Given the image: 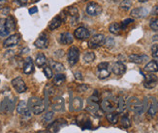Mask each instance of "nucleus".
Instances as JSON below:
<instances>
[{
    "label": "nucleus",
    "mask_w": 158,
    "mask_h": 133,
    "mask_svg": "<svg viewBox=\"0 0 158 133\" xmlns=\"http://www.w3.org/2000/svg\"><path fill=\"white\" fill-rule=\"evenodd\" d=\"M126 107L130 110L134 112L136 114H142L143 111L146 110V103L140 100L138 97L132 96L129 97L126 101Z\"/></svg>",
    "instance_id": "f257e3e1"
},
{
    "label": "nucleus",
    "mask_w": 158,
    "mask_h": 133,
    "mask_svg": "<svg viewBox=\"0 0 158 133\" xmlns=\"http://www.w3.org/2000/svg\"><path fill=\"white\" fill-rule=\"evenodd\" d=\"M28 107L31 110V112L35 115H39L43 113L45 110V105L43 100L39 97H32L28 101Z\"/></svg>",
    "instance_id": "f03ea898"
},
{
    "label": "nucleus",
    "mask_w": 158,
    "mask_h": 133,
    "mask_svg": "<svg viewBox=\"0 0 158 133\" xmlns=\"http://www.w3.org/2000/svg\"><path fill=\"white\" fill-rule=\"evenodd\" d=\"M118 97H106L101 101V108L104 112H113L118 108Z\"/></svg>",
    "instance_id": "7ed1b4c3"
},
{
    "label": "nucleus",
    "mask_w": 158,
    "mask_h": 133,
    "mask_svg": "<svg viewBox=\"0 0 158 133\" xmlns=\"http://www.w3.org/2000/svg\"><path fill=\"white\" fill-rule=\"evenodd\" d=\"M67 58H68V63L70 66H75L78 63L80 59V50L79 48L76 46H71L69 50L67 52Z\"/></svg>",
    "instance_id": "20e7f679"
},
{
    "label": "nucleus",
    "mask_w": 158,
    "mask_h": 133,
    "mask_svg": "<svg viewBox=\"0 0 158 133\" xmlns=\"http://www.w3.org/2000/svg\"><path fill=\"white\" fill-rule=\"evenodd\" d=\"M110 74H111V72L109 69V63L107 62H103L100 63L97 66V76L99 79H106L108 78Z\"/></svg>",
    "instance_id": "39448f33"
},
{
    "label": "nucleus",
    "mask_w": 158,
    "mask_h": 133,
    "mask_svg": "<svg viewBox=\"0 0 158 133\" xmlns=\"http://www.w3.org/2000/svg\"><path fill=\"white\" fill-rule=\"evenodd\" d=\"M105 36L102 34H97L94 35V36L90 39V41H88V47L89 48H97L102 45H104L105 43Z\"/></svg>",
    "instance_id": "423d86ee"
},
{
    "label": "nucleus",
    "mask_w": 158,
    "mask_h": 133,
    "mask_svg": "<svg viewBox=\"0 0 158 133\" xmlns=\"http://www.w3.org/2000/svg\"><path fill=\"white\" fill-rule=\"evenodd\" d=\"M86 13L91 17L99 16L102 13V7L96 2H89L86 6Z\"/></svg>",
    "instance_id": "0eeeda50"
},
{
    "label": "nucleus",
    "mask_w": 158,
    "mask_h": 133,
    "mask_svg": "<svg viewBox=\"0 0 158 133\" xmlns=\"http://www.w3.org/2000/svg\"><path fill=\"white\" fill-rule=\"evenodd\" d=\"M12 86L14 87V89H15L19 94H23V93L26 92V90H27V86H26L25 82L20 77H17L15 79H13L12 80Z\"/></svg>",
    "instance_id": "6e6552de"
},
{
    "label": "nucleus",
    "mask_w": 158,
    "mask_h": 133,
    "mask_svg": "<svg viewBox=\"0 0 158 133\" xmlns=\"http://www.w3.org/2000/svg\"><path fill=\"white\" fill-rule=\"evenodd\" d=\"M66 13V15H64V13L62 12V15L65 17H69L72 20L73 23H78V19H79V10L77 9V7L70 6L64 11Z\"/></svg>",
    "instance_id": "1a4fd4ad"
},
{
    "label": "nucleus",
    "mask_w": 158,
    "mask_h": 133,
    "mask_svg": "<svg viewBox=\"0 0 158 133\" xmlns=\"http://www.w3.org/2000/svg\"><path fill=\"white\" fill-rule=\"evenodd\" d=\"M20 41V36L19 34H14L11 35L10 37L7 38L4 41H3V46L5 48H10V47H14L19 45Z\"/></svg>",
    "instance_id": "9d476101"
},
{
    "label": "nucleus",
    "mask_w": 158,
    "mask_h": 133,
    "mask_svg": "<svg viewBox=\"0 0 158 133\" xmlns=\"http://www.w3.org/2000/svg\"><path fill=\"white\" fill-rule=\"evenodd\" d=\"M158 82V78L155 74H152L150 72V74H148L145 76V80H143V86L147 89H153Z\"/></svg>",
    "instance_id": "9b49d317"
},
{
    "label": "nucleus",
    "mask_w": 158,
    "mask_h": 133,
    "mask_svg": "<svg viewBox=\"0 0 158 133\" xmlns=\"http://www.w3.org/2000/svg\"><path fill=\"white\" fill-rule=\"evenodd\" d=\"M17 112L22 116H24V117H30L31 116V110L29 109L28 105H27V103L23 100L19 101L18 106H17Z\"/></svg>",
    "instance_id": "f8f14e48"
},
{
    "label": "nucleus",
    "mask_w": 158,
    "mask_h": 133,
    "mask_svg": "<svg viewBox=\"0 0 158 133\" xmlns=\"http://www.w3.org/2000/svg\"><path fill=\"white\" fill-rule=\"evenodd\" d=\"M74 36L78 40H85L87 38L90 37V32H89L85 27H79L75 30V34Z\"/></svg>",
    "instance_id": "ddd939ff"
},
{
    "label": "nucleus",
    "mask_w": 158,
    "mask_h": 133,
    "mask_svg": "<svg viewBox=\"0 0 158 133\" xmlns=\"http://www.w3.org/2000/svg\"><path fill=\"white\" fill-rule=\"evenodd\" d=\"M34 45H35L37 48H40V49L47 48L48 45H49V40H48L46 34H41L39 38L34 41Z\"/></svg>",
    "instance_id": "4468645a"
},
{
    "label": "nucleus",
    "mask_w": 158,
    "mask_h": 133,
    "mask_svg": "<svg viewBox=\"0 0 158 133\" xmlns=\"http://www.w3.org/2000/svg\"><path fill=\"white\" fill-rule=\"evenodd\" d=\"M112 72L115 75H122L126 72V66L122 62H115L112 67Z\"/></svg>",
    "instance_id": "2eb2a0df"
},
{
    "label": "nucleus",
    "mask_w": 158,
    "mask_h": 133,
    "mask_svg": "<svg viewBox=\"0 0 158 133\" xmlns=\"http://www.w3.org/2000/svg\"><path fill=\"white\" fill-rule=\"evenodd\" d=\"M130 15L135 18H146L148 15V10L147 8H143V7L135 8L131 11Z\"/></svg>",
    "instance_id": "dca6fc26"
},
{
    "label": "nucleus",
    "mask_w": 158,
    "mask_h": 133,
    "mask_svg": "<svg viewBox=\"0 0 158 133\" xmlns=\"http://www.w3.org/2000/svg\"><path fill=\"white\" fill-rule=\"evenodd\" d=\"M23 73L25 74H31L34 72V64L30 57H27L23 63Z\"/></svg>",
    "instance_id": "f3484780"
},
{
    "label": "nucleus",
    "mask_w": 158,
    "mask_h": 133,
    "mask_svg": "<svg viewBox=\"0 0 158 133\" xmlns=\"http://www.w3.org/2000/svg\"><path fill=\"white\" fill-rule=\"evenodd\" d=\"M129 60L135 64H142V63L148 60V55H139V54H131L129 56Z\"/></svg>",
    "instance_id": "a211bd4d"
},
{
    "label": "nucleus",
    "mask_w": 158,
    "mask_h": 133,
    "mask_svg": "<svg viewBox=\"0 0 158 133\" xmlns=\"http://www.w3.org/2000/svg\"><path fill=\"white\" fill-rule=\"evenodd\" d=\"M74 41V38L69 32H64L60 35L59 37V43L62 45H71Z\"/></svg>",
    "instance_id": "6ab92c4d"
},
{
    "label": "nucleus",
    "mask_w": 158,
    "mask_h": 133,
    "mask_svg": "<svg viewBox=\"0 0 158 133\" xmlns=\"http://www.w3.org/2000/svg\"><path fill=\"white\" fill-rule=\"evenodd\" d=\"M61 24H62V18H60V16L54 17V18L51 20V22L49 23V29H50L51 31L56 30V29H57L58 27L61 26Z\"/></svg>",
    "instance_id": "aec40b11"
},
{
    "label": "nucleus",
    "mask_w": 158,
    "mask_h": 133,
    "mask_svg": "<svg viewBox=\"0 0 158 133\" xmlns=\"http://www.w3.org/2000/svg\"><path fill=\"white\" fill-rule=\"evenodd\" d=\"M157 111H158V102H157L156 99L153 97L152 102H150V104H149V107L148 109V113L149 116L154 117L157 114Z\"/></svg>",
    "instance_id": "412c9836"
},
{
    "label": "nucleus",
    "mask_w": 158,
    "mask_h": 133,
    "mask_svg": "<svg viewBox=\"0 0 158 133\" xmlns=\"http://www.w3.org/2000/svg\"><path fill=\"white\" fill-rule=\"evenodd\" d=\"M145 71L148 72H152V73L157 72H158V63L156 61L148 62L145 67Z\"/></svg>",
    "instance_id": "4be33fe9"
},
{
    "label": "nucleus",
    "mask_w": 158,
    "mask_h": 133,
    "mask_svg": "<svg viewBox=\"0 0 158 133\" xmlns=\"http://www.w3.org/2000/svg\"><path fill=\"white\" fill-rule=\"evenodd\" d=\"M12 106H14V103H12L8 99H5V100H3L2 104H1V108H0V111L4 112V113H8V112L12 111Z\"/></svg>",
    "instance_id": "5701e85b"
},
{
    "label": "nucleus",
    "mask_w": 158,
    "mask_h": 133,
    "mask_svg": "<svg viewBox=\"0 0 158 133\" xmlns=\"http://www.w3.org/2000/svg\"><path fill=\"white\" fill-rule=\"evenodd\" d=\"M50 65H51V68H52V71L56 72L57 73L64 72V69H65L64 68V66L61 64V63L56 62V61H51L50 62Z\"/></svg>",
    "instance_id": "b1692460"
},
{
    "label": "nucleus",
    "mask_w": 158,
    "mask_h": 133,
    "mask_svg": "<svg viewBox=\"0 0 158 133\" xmlns=\"http://www.w3.org/2000/svg\"><path fill=\"white\" fill-rule=\"evenodd\" d=\"M10 34L6 27V19L0 18V37H6Z\"/></svg>",
    "instance_id": "393cba45"
},
{
    "label": "nucleus",
    "mask_w": 158,
    "mask_h": 133,
    "mask_svg": "<svg viewBox=\"0 0 158 133\" xmlns=\"http://www.w3.org/2000/svg\"><path fill=\"white\" fill-rule=\"evenodd\" d=\"M6 27L9 32H12L16 29V20L13 17L9 16L6 18Z\"/></svg>",
    "instance_id": "a878e982"
},
{
    "label": "nucleus",
    "mask_w": 158,
    "mask_h": 133,
    "mask_svg": "<svg viewBox=\"0 0 158 133\" xmlns=\"http://www.w3.org/2000/svg\"><path fill=\"white\" fill-rule=\"evenodd\" d=\"M121 30H122L121 25H120V23H118V22H114L109 26L110 33H112L114 35H118L121 32Z\"/></svg>",
    "instance_id": "bb28decb"
},
{
    "label": "nucleus",
    "mask_w": 158,
    "mask_h": 133,
    "mask_svg": "<svg viewBox=\"0 0 158 133\" xmlns=\"http://www.w3.org/2000/svg\"><path fill=\"white\" fill-rule=\"evenodd\" d=\"M106 118H107V120L113 124H115L116 123L118 122V114L116 113V112H114V111L108 112L107 115H106Z\"/></svg>",
    "instance_id": "cd10ccee"
},
{
    "label": "nucleus",
    "mask_w": 158,
    "mask_h": 133,
    "mask_svg": "<svg viewBox=\"0 0 158 133\" xmlns=\"http://www.w3.org/2000/svg\"><path fill=\"white\" fill-rule=\"evenodd\" d=\"M71 107H72V110H75V111L81 110L82 108V100L81 97H75L72 101Z\"/></svg>",
    "instance_id": "c85d7f7f"
},
{
    "label": "nucleus",
    "mask_w": 158,
    "mask_h": 133,
    "mask_svg": "<svg viewBox=\"0 0 158 133\" xmlns=\"http://www.w3.org/2000/svg\"><path fill=\"white\" fill-rule=\"evenodd\" d=\"M65 80H66V76H65V74L61 73V72H58V73L53 77V83L56 84V86L62 85V84L65 82Z\"/></svg>",
    "instance_id": "c756f323"
},
{
    "label": "nucleus",
    "mask_w": 158,
    "mask_h": 133,
    "mask_svg": "<svg viewBox=\"0 0 158 133\" xmlns=\"http://www.w3.org/2000/svg\"><path fill=\"white\" fill-rule=\"evenodd\" d=\"M86 110L88 112H90V113L96 114V113H98V112H99V105L97 104V102H94L92 100H89Z\"/></svg>",
    "instance_id": "7c9ffc66"
},
{
    "label": "nucleus",
    "mask_w": 158,
    "mask_h": 133,
    "mask_svg": "<svg viewBox=\"0 0 158 133\" xmlns=\"http://www.w3.org/2000/svg\"><path fill=\"white\" fill-rule=\"evenodd\" d=\"M36 65L37 67L39 68H43L46 64H47V58H46V56L42 53H39L37 55V57H36Z\"/></svg>",
    "instance_id": "2f4dec72"
},
{
    "label": "nucleus",
    "mask_w": 158,
    "mask_h": 133,
    "mask_svg": "<svg viewBox=\"0 0 158 133\" xmlns=\"http://www.w3.org/2000/svg\"><path fill=\"white\" fill-rule=\"evenodd\" d=\"M133 5L132 0H122L120 3V9L124 11H129Z\"/></svg>",
    "instance_id": "473e14b6"
},
{
    "label": "nucleus",
    "mask_w": 158,
    "mask_h": 133,
    "mask_svg": "<svg viewBox=\"0 0 158 133\" xmlns=\"http://www.w3.org/2000/svg\"><path fill=\"white\" fill-rule=\"evenodd\" d=\"M60 122H61V120L56 121L52 124L50 125V127H49V129H51V131H52V132H57V131H59V129L64 125V123H63V124H60Z\"/></svg>",
    "instance_id": "72a5a7b5"
},
{
    "label": "nucleus",
    "mask_w": 158,
    "mask_h": 133,
    "mask_svg": "<svg viewBox=\"0 0 158 133\" xmlns=\"http://www.w3.org/2000/svg\"><path fill=\"white\" fill-rule=\"evenodd\" d=\"M120 124H121L122 127L129 128L130 127H131V121H130V119L127 116H123L120 119Z\"/></svg>",
    "instance_id": "f704fd0d"
},
{
    "label": "nucleus",
    "mask_w": 158,
    "mask_h": 133,
    "mask_svg": "<svg viewBox=\"0 0 158 133\" xmlns=\"http://www.w3.org/2000/svg\"><path fill=\"white\" fill-rule=\"evenodd\" d=\"M118 112H123L126 109V101L123 100V97H118Z\"/></svg>",
    "instance_id": "c9c22d12"
},
{
    "label": "nucleus",
    "mask_w": 158,
    "mask_h": 133,
    "mask_svg": "<svg viewBox=\"0 0 158 133\" xmlns=\"http://www.w3.org/2000/svg\"><path fill=\"white\" fill-rule=\"evenodd\" d=\"M84 60L85 62L86 63H91L95 60V54L91 51H88V52H85V55H84Z\"/></svg>",
    "instance_id": "e433bc0d"
},
{
    "label": "nucleus",
    "mask_w": 158,
    "mask_h": 133,
    "mask_svg": "<svg viewBox=\"0 0 158 133\" xmlns=\"http://www.w3.org/2000/svg\"><path fill=\"white\" fill-rule=\"evenodd\" d=\"M43 68H43V72H44V74L46 75V77L48 79L52 78L53 74H52V68L49 67V66H46V67H43Z\"/></svg>",
    "instance_id": "4c0bfd02"
},
{
    "label": "nucleus",
    "mask_w": 158,
    "mask_h": 133,
    "mask_svg": "<svg viewBox=\"0 0 158 133\" xmlns=\"http://www.w3.org/2000/svg\"><path fill=\"white\" fill-rule=\"evenodd\" d=\"M104 45L107 47V48H113L114 46V38L112 37H108L105 39V43H104Z\"/></svg>",
    "instance_id": "58836bf2"
},
{
    "label": "nucleus",
    "mask_w": 158,
    "mask_h": 133,
    "mask_svg": "<svg viewBox=\"0 0 158 133\" xmlns=\"http://www.w3.org/2000/svg\"><path fill=\"white\" fill-rule=\"evenodd\" d=\"M149 26L152 28V30L154 32H158V18H153L150 20Z\"/></svg>",
    "instance_id": "ea45409f"
},
{
    "label": "nucleus",
    "mask_w": 158,
    "mask_h": 133,
    "mask_svg": "<svg viewBox=\"0 0 158 133\" xmlns=\"http://www.w3.org/2000/svg\"><path fill=\"white\" fill-rule=\"evenodd\" d=\"M53 118V112H48V113L44 116L43 118V122L45 123H51Z\"/></svg>",
    "instance_id": "a19ab883"
},
{
    "label": "nucleus",
    "mask_w": 158,
    "mask_h": 133,
    "mask_svg": "<svg viewBox=\"0 0 158 133\" xmlns=\"http://www.w3.org/2000/svg\"><path fill=\"white\" fill-rule=\"evenodd\" d=\"M134 22L133 20V18H127V19H125V20H123V22H121V23H120V25H121V28H122V30H124L125 28L130 24V23H132Z\"/></svg>",
    "instance_id": "79ce46f5"
},
{
    "label": "nucleus",
    "mask_w": 158,
    "mask_h": 133,
    "mask_svg": "<svg viewBox=\"0 0 158 133\" xmlns=\"http://www.w3.org/2000/svg\"><path fill=\"white\" fill-rule=\"evenodd\" d=\"M89 100H92V101H94V102H98L99 100H100V95H99V93H98V91H94V94L92 95V96H91Z\"/></svg>",
    "instance_id": "37998d69"
},
{
    "label": "nucleus",
    "mask_w": 158,
    "mask_h": 133,
    "mask_svg": "<svg viewBox=\"0 0 158 133\" xmlns=\"http://www.w3.org/2000/svg\"><path fill=\"white\" fill-rule=\"evenodd\" d=\"M152 53L154 58H158V45L157 44L152 46Z\"/></svg>",
    "instance_id": "c03bdc74"
},
{
    "label": "nucleus",
    "mask_w": 158,
    "mask_h": 133,
    "mask_svg": "<svg viewBox=\"0 0 158 133\" xmlns=\"http://www.w3.org/2000/svg\"><path fill=\"white\" fill-rule=\"evenodd\" d=\"M87 89H88V86L85 85V84H82V86H80L78 88V91H79V92H85V91L87 90Z\"/></svg>",
    "instance_id": "a18cd8bd"
},
{
    "label": "nucleus",
    "mask_w": 158,
    "mask_h": 133,
    "mask_svg": "<svg viewBox=\"0 0 158 133\" xmlns=\"http://www.w3.org/2000/svg\"><path fill=\"white\" fill-rule=\"evenodd\" d=\"M17 2L19 3V5L20 6H24L27 4V2H28V0H17Z\"/></svg>",
    "instance_id": "49530a36"
},
{
    "label": "nucleus",
    "mask_w": 158,
    "mask_h": 133,
    "mask_svg": "<svg viewBox=\"0 0 158 133\" xmlns=\"http://www.w3.org/2000/svg\"><path fill=\"white\" fill-rule=\"evenodd\" d=\"M75 76H76V78L78 79V80H82V75H81V72H75Z\"/></svg>",
    "instance_id": "de8ad7c7"
},
{
    "label": "nucleus",
    "mask_w": 158,
    "mask_h": 133,
    "mask_svg": "<svg viewBox=\"0 0 158 133\" xmlns=\"http://www.w3.org/2000/svg\"><path fill=\"white\" fill-rule=\"evenodd\" d=\"M37 8H36V7H33V8H31V9H29V14H30V15H33V14L34 13H37Z\"/></svg>",
    "instance_id": "09e8293b"
},
{
    "label": "nucleus",
    "mask_w": 158,
    "mask_h": 133,
    "mask_svg": "<svg viewBox=\"0 0 158 133\" xmlns=\"http://www.w3.org/2000/svg\"><path fill=\"white\" fill-rule=\"evenodd\" d=\"M154 14H155V15H158V6L155 7V9H154Z\"/></svg>",
    "instance_id": "8fccbe9b"
},
{
    "label": "nucleus",
    "mask_w": 158,
    "mask_h": 133,
    "mask_svg": "<svg viewBox=\"0 0 158 133\" xmlns=\"http://www.w3.org/2000/svg\"><path fill=\"white\" fill-rule=\"evenodd\" d=\"M139 2H141V3H145V2H148V0H138Z\"/></svg>",
    "instance_id": "3c124183"
},
{
    "label": "nucleus",
    "mask_w": 158,
    "mask_h": 133,
    "mask_svg": "<svg viewBox=\"0 0 158 133\" xmlns=\"http://www.w3.org/2000/svg\"><path fill=\"white\" fill-rule=\"evenodd\" d=\"M153 41H158V36H154L153 37Z\"/></svg>",
    "instance_id": "603ef678"
},
{
    "label": "nucleus",
    "mask_w": 158,
    "mask_h": 133,
    "mask_svg": "<svg viewBox=\"0 0 158 133\" xmlns=\"http://www.w3.org/2000/svg\"><path fill=\"white\" fill-rule=\"evenodd\" d=\"M37 1H39V0H31V2H33V3H35Z\"/></svg>",
    "instance_id": "864d4df0"
},
{
    "label": "nucleus",
    "mask_w": 158,
    "mask_h": 133,
    "mask_svg": "<svg viewBox=\"0 0 158 133\" xmlns=\"http://www.w3.org/2000/svg\"><path fill=\"white\" fill-rule=\"evenodd\" d=\"M113 1H114V2H118L119 0H113Z\"/></svg>",
    "instance_id": "5fc2aeb1"
},
{
    "label": "nucleus",
    "mask_w": 158,
    "mask_h": 133,
    "mask_svg": "<svg viewBox=\"0 0 158 133\" xmlns=\"http://www.w3.org/2000/svg\"><path fill=\"white\" fill-rule=\"evenodd\" d=\"M0 1H6V0H0Z\"/></svg>",
    "instance_id": "6e6d98bb"
}]
</instances>
